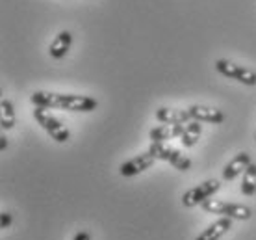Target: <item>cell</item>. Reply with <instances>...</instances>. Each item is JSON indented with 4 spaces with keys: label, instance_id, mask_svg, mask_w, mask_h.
Wrapping results in <instances>:
<instances>
[{
    "label": "cell",
    "instance_id": "cell-1",
    "mask_svg": "<svg viewBox=\"0 0 256 240\" xmlns=\"http://www.w3.org/2000/svg\"><path fill=\"white\" fill-rule=\"evenodd\" d=\"M34 106L39 108H60L67 112H93L96 110V99L72 93H54V91H36L30 97Z\"/></svg>",
    "mask_w": 256,
    "mask_h": 240
},
{
    "label": "cell",
    "instance_id": "cell-2",
    "mask_svg": "<svg viewBox=\"0 0 256 240\" xmlns=\"http://www.w3.org/2000/svg\"><path fill=\"white\" fill-rule=\"evenodd\" d=\"M200 207H202L204 212L221 216V218H230V220H249L250 216H252V210L247 205L221 201V199H214V197L204 201Z\"/></svg>",
    "mask_w": 256,
    "mask_h": 240
},
{
    "label": "cell",
    "instance_id": "cell-3",
    "mask_svg": "<svg viewBox=\"0 0 256 240\" xmlns=\"http://www.w3.org/2000/svg\"><path fill=\"white\" fill-rule=\"evenodd\" d=\"M34 119L38 121L39 127L45 130L54 142H58V143L69 142V138H70L69 129L60 121L58 117L52 116L50 112H48V108H39V106H36V108H34Z\"/></svg>",
    "mask_w": 256,
    "mask_h": 240
},
{
    "label": "cell",
    "instance_id": "cell-4",
    "mask_svg": "<svg viewBox=\"0 0 256 240\" xmlns=\"http://www.w3.org/2000/svg\"><path fill=\"white\" fill-rule=\"evenodd\" d=\"M148 153H150L156 160H166V162H169L174 169H178V171H188V169L192 168V160H190L184 153H180L178 149H174L171 145H166V143L150 142Z\"/></svg>",
    "mask_w": 256,
    "mask_h": 240
},
{
    "label": "cell",
    "instance_id": "cell-5",
    "mask_svg": "<svg viewBox=\"0 0 256 240\" xmlns=\"http://www.w3.org/2000/svg\"><path fill=\"white\" fill-rule=\"evenodd\" d=\"M221 190V181L218 179H210V181H202L200 184L193 186L182 195V205L188 208L195 207V205H202L204 201L212 199L214 195Z\"/></svg>",
    "mask_w": 256,
    "mask_h": 240
},
{
    "label": "cell",
    "instance_id": "cell-6",
    "mask_svg": "<svg viewBox=\"0 0 256 240\" xmlns=\"http://www.w3.org/2000/svg\"><path fill=\"white\" fill-rule=\"evenodd\" d=\"M216 69H218L219 75L232 78V80H238L244 86H256V73L252 69H249V67H244V65L230 62V60L221 58L216 62Z\"/></svg>",
    "mask_w": 256,
    "mask_h": 240
},
{
    "label": "cell",
    "instance_id": "cell-7",
    "mask_svg": "<svg viewBox=\"0 0 256 240\" xmlns=\"http://www.w3.org/2000/svg\"><path fill=\"white\" fill-rule=\"evenodd\" d=\"M154 162H156V158H154L148 151H145V153L136 155L134 158H130V160H126V162H122L121 168H119V173H121V177L140 175V173H143V171H147L148 168H152Z\"/></svg>",
    "mask_w": 256,
    "mask_h": 240
},
{
    "label": "cell",
    "instance_id": "cell-8",
    "mask_svg": "<svg viewBox=\"0 0 256 240\" xmlns=\"http://www.w3.org/2000/svg\"><path fill=\"white\" fill-rule=\"evenodd\" d=\"M188 112H190L192 119H195V121H202V123L219 125L224 121V112H221L219 108H212V106L192 104V106H188Z\"/></svg>",
    "mask_w": 256,
    "mask_h": 240
},
{
    "label": "cell",
    "instance_id": "cell-9",
    "mask_svg": "<svg viewBox=\"0 0 256 240\" xmlns=\"http://www.w3.org/2000/svg\"><path fill=\"white\" fill-rule=\"evenodd\" d=\"M156 119L162 125H186L192 121L190 112L182 110V108H167V106H160L156 110Z\"/></svg>",
    "mask_w": 256,
    "mask_h": 240
},
{
    "label": "cell",
    "instance_id": "cell-10",
    "mask_svg": "<svg viewBox=\"0 0 256 240\" xmlns=\"http://www.w3.org/2000/svg\"><path fill=\"white\" fill-rule=\"evenodd\" d=\"M250 162H252V160H250V155L247 153V151L238 153L230 162L223 168V179L224 181H234L236 177H240V173H244L245 169L249 168Z\"/></svg>",
    "mask_w": 256,
    "mask_h": 240
},
{
    "label": "cell",
    "instance_id": "cell-11",
    "mask_svg": "<svg viewBox=\"0 0 256 240\" xmlns=\"http://www.w3.org/2000/svg\"><path fill=\"white\" fill-rule=\"evenodd\" d=\"M182 134H184V125H160L150 129L148 140L154 143H166L167 140L182 138Z\"/></svg>",
    "mask_w": 256,
    "mask_h": 240
},
{
    "label": "cell",
    "instance_id": "cell-12",
    "mask_svg": "<svg viewBox=\"0 0 256 240\" xmlns=\"http://www.w3.org/2000/svg\"><path fill=\"white\" fill-rule=\"evenodd\" d=\"M70 45H72V34L69 30H62V32L52 39L50 47H48V54L54 60H62L69 52Z\"/></svg>",
    "mask_w": 256,
    "mask_h": 240
},
{
    "label": "cell",
    "instance_id": "cell-13",
    "mask_svg": "<svg viewBox=\"0 0 256 240\" xmlns=\"http://www.w3.org/2000/svg\"><path fill=\"white\" fill-rule=\"evenodd\" d=\"M230 227H232L230 218H219L214 223H210V227H206L195 240H219L224 233H228Z\"/></svg>",
    "mask_w": 256,
    "mask_h": 240
},
{
    "label": "cell",
    "instance_id": "cell-14",
    "mask_svg": "<svg viewBox=\"0 0 256 240\" xmlns=\"http://www.w3.org/2000/svg\"><path fill=\"white\" fill-rule=\"evenodd\" d=\"M17 123V114L13 108V103L10 99H2L0 103V125L4 130H12Z\"/></svg>",
    "mask_w": 256,
    "mask_h": 240
},
{
    "label": "cell",
    "instance_id": "cell-15",
    "mask_svg": "<svg viewBox=\"0 0 256 240\" xmlns=\"http://www.w3.org/2000/svg\"><path fill=\"white\" fill-rule=\"evenodd\" d=\"M200 132H202L200 121H195V119H192L190 123L184 125V134H182V138H180L182 145H184V147H193V145L198 142Z\"/></svg>",
    "mask_w": 256,
    "mask_h": 240
},
{
    "label": "cell",
    "instance_id": "cell-16",
    "mask_svg": "<svg viewBox=\"0 0 256 240\" xmlns=\"http://www.w3.org/2000/svg\"><path fill=\"white\" fill-rule=\"evenodd\" d=\"M242 194L250 197V195L256 194V164L250 162L249 168L244 171V177H242Z\"/></svg>",
    "mask_w": 256,
    "mask_h": 240
},
{
    "label": "cell",
    "instance_id": "cell-17",
    "mask_svg": "<svg viewBox=\"0 0 256 240\" xmlns=\"http://www.w3.org/2000/svg\"><path fill=\"white\" fill-rule=\"evenodd\" d=\"M12 223H13V216L10 212H2V216H0V227L8 229Z\"/></svg>",
    "mask_w": 256,
    "mask_h": 240
},
{
    "label": "cell",
    "instance_id": "cell-18",
    "mask_svg": "<svg viewBox=\"0 0 256 240\" xmlns=\"http://www.w3.org/2000/svg\"><path fill=\"white\" fill-rule=\"evenodd\" d=\"M72 240H93V236H91V233H88V231H80V233H76L72 236Z\"/></svg>",
    "mask_w": 256,
    "mask_h": 240
},
{
    "label": "cell",
    "instance_id": "cell-19",
    "mask_svg": "<svg viewBox=\"0 0 256 240\" xmlns=\"http://www.w3.org/2000/svg\"><path fill=\"white\" fill-rule=\"evenodd\" d=\"M8 149V136H0V151H6Z\"/></svg>",
    "mask_w": 256,
    "mask_h": 240
},
{
    "label": "cell",
    "instance_id": "cell-20",
    "mask_svg": "<svg viewBox=\"0 0 256 240\" xmlns=\"http://www.w3.org/2000/svg\"><path fill=\"white\" fill-rule=\"evenodd\" d=\"M254 140H256V134H254Z\"/></svg>",
    "mask_w": 256,
    "mask_h": 240
}]
</instances>
